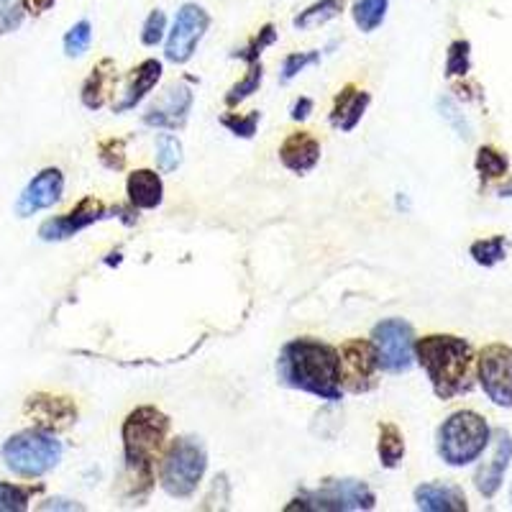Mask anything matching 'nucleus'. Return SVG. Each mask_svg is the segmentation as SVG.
<instances>
[{
	"instance_id": "obj_32",
	"label": "nucleus",
	"mask_w": 512,
	"mask_h": 512,
	"mask_svg": "<svg viewBox=\"0 0 512 512\" xmlns=\"http://www.w3.org/2000/svg\"><path fill=\"white\" fill-rule=\"evenodd\" d=\"M477 169L482 172L484 180H495L507 172V159L505 154H500L492 146H482L477 154Z\"/></svg>"
},
{
	"instance_id": "obj_11",
	"label": "nucleus",
	"mask_w": 512,
	"mask_h": 512,
	"mask_svg": "<svg viewBox=\"0 0 512 512\" xmlns=\"http://www.w3.org/2000/svg\"><path fill=\"white\" fill-rule=\"evenodd\" d=\"M210 26V16L205 8L195 6V3H187L177 11L175 26L169 31L167 49H164V57L175 64H185L187 59L195 54L200 39L205 36Z\"/></svg>"
},
{
	"instance_id": "obj_3",
	"label": "nucleus",
	"mask_w": 512,
	"mask_h": 512,
	"mask_svg": "<svg viewBox=\"0 0 512 512\" xmlns=\"http://www.w3.org/2000/svg\"><path fill=\"white\" fill-rule=\"evenodd\" d=\"M123 456L131 495H146L154 484V464L162 454L169 433V418L162 410L144 405L136 408L123 423Z\"/></svg>"
},
{
	"instance_id": "obj_18",
	"label": "nucleus",
	"mask_w": 512,
	"mask_h": 512,
	"mask_svg": "<svg viewBox=\"0 0 512 512\" xmlns=\"http://www.w3.org/2000/svg\"><path fill=\"white\" fill-rule=\"evenodd\" d=\"M162 80V62L159 59H144V62L131 72L123 90V98L113 103V113H126L146 98V93H152V88Z\"/></svg>"
},
{
	"instance_id": "obj_39",
	"label": "nucleus",
	"mask_w": 512,
	"mask_h": 512,
	"mask_svg": "<svg viewBox=\"0 0 512 512\" xmlns=\"http://www.w3.org/2000/svg\"><path fill=\"white\" fill-rule=\"evenodd\" d=\"M310 111H313V100L310 98H300L295 100V105H292V121H305V118L310 116Z\"/></svg>"
},
{
	"instance_id": "obj_35",
	"label": "nucleus",
	"mask_w": 512,
	"mask_h": 512,
	"mask_svg": "<svg viewBox=\"0 0 512 512\" xmlns=\"http://www.w3.org/2000/svg\"><path fill=\"white\" fill-rule=\"evenodd\" d=\"M223 126L231 131L233 136H241V139H251L256 134V126H259V111H251L246 116H239V113H226L221 118Z\"/></svg>"
},
{
	"instance_id": "obj_8",
	"label": "nucleus",
	"mask_w": 512,
	"mask_h": 512,
	"mask_svg": "<svg viewBox=\"0 0 512 512\" xmlns=\"http://www.w3.org/2000/svg\"><path fill=\"white\" fill-rule=\"evenodd\" d=\"M372 346L382 372L402 374L413 367L415 361V333L408 320L387 318L377 323L372 331Z\"/></svg>"
},
{
	"instance_id": "obj_17",
	"label": "nucleus",
	"mask_w": 512,
	"mask_h": 512,
	"mask_svg": "<svg viewBox=\"0 0 512 512\" xmlns=\"http://www.w3.org/2000/svg\"><path fill=\"white\" fill-rule=\"evenodd\" d=\"M280 162L295 175H305L320 162V141L308 131H295L280 146Z\"/></svg>"
},
{
	"instance_id": "obj_12",
	"label": "nucleus",
	"mask_w": 512,
	"mask_h": 512,
	"mask_svg": "<svg viewBox=\"0 0 512 512\" xmlns=\"http://www.w3.org/2000/svg\"><path fill=\"white\" fill-rule=\"evenodd\" d=\"M26 418L34 423V428H41V431L59 433L64 428H70L77 420V405L70 400V397H59L49 395V392H36L26 400L24 405Z\"/></svg>"
},
{
	"instance_id": "obj_19",
	"label": "nucleus",
	"mask_w": 512,
	"mask_h": 512,
	"mask_svg": "<svg viewBox=\"0 0 512 512\" xmlns=\"http://www.w3.org/2000/svg\"><path fill=\"white\" fill-rule=\"evenodd\" d=\"M415 505L425 512H464L469 507L459 487L443 482L420 484L415 489Z\"/></svg>"
},
{
	"instance_id": "obj_6",
	"label": "nucleus",
	"mask_w": 512,
	"mask_h": 512,
	"mask_svg": "<svg viewBox=\"0 0 512 512\" xmlns=\"http://www.w3.org/2000/svg\"><path fill=\"white\" fill-rule=\"evenodd\" d=\"M208 469V451L203 441L192 436H182L172 441L167 454L162 459V487L172 497H192L198 484L203 482V474Z\"/></svg>"
},
{
	"instance_id": "obj_23",
	"label": "nucleus",
	"mask_w": 512,
	"mask_h": 512,
	"mask_svg": "<svg viewBox=\"0 0 512 512\" xmlns=\"http://www.w3.org/2000/svg\"><path fill=\"white\" fill-rule=\"evenodd\" d=\"M377 454L382 466H387V469H395L402 461V456H405V438H402V431L395 423L379 425Z\"/></svg>"
},
{
	"instance_id": "obj_42",
	"label": "nucleus",
	"mask_w": 512,
	"mask_h": 512,
	"mask_svg": "<svg viewBox=\"0 0 512 512\" xmlns=\"http://www.w3.org/2000/svg\"><path fill=\"white\" fill-rule=\"evenodd\" d=\"M510 500H512V495H510Z\"/></svg>"
},
{
	"instance_id": "obj_1",
	"label": "nucleus",
	"mask_w": 512,
	"mask_h": 512,
	"mask_svg": "<svg viewBox=\"0 0 512 512\" xmlns=\"http://www.w3.org/2000/svg\"><path fill=\"white\" fill-rule=\"evenodd\" d=\"M277 377L285 387L308 392L320 400L338 402L344 395L338 374V351L315 338H295L282 346Z\"/></svg>"
},
{
	"instance_id": "obj_15",
	"label": "nucleus",
	"mask_w": 512,
	"mask_h": 512,
	"mask_svg": "<svg viewBox=\"0 0 512 512\" xmlns=\"http://www.w3.org/2000/svg\"><path fill=\"white\" fill-rule=\"evenodd\" d=\"M492 454L477 469V477H474V484H477L479 495L482 497H495L497 489H500L502 479H505L507 466L512 461V438L507 431H495L492 433Z\"/></svg>"
},
{
	"instance_id": "obj_7",
	"label": "nucleus",
	"mask_w": 512,
	"mask_h": 512,
	"mask_svg": "<svg viewBox=\"0 0 512 512\" xmlns=\"http://www.w3.org/2000/svg\"><path fill=\"white\" fill-rule=\"evenodd\" d=\"M374 502H377L374 492L359 479H326L318 489L300 492L297 500L287 505V510H372Z\"/></svg>"
},
{
	"instance_id": "obj_28",
	"label": "nucleus",
	"mask_w": 512,
	"mask_h": 512,
	"mask_svg": "<svg viewBox=\"0 0 512 512\" xmlns=\"http://www.w3.org/2000/svg\"><path fill=\"white\" fill-rule=\"evenodd\" d=\"M182 162V144L177 136L162 134L157 141V167L159 172H175Z\"/></svg>"
},
{
	"instance_id": "obj_38",
	"label": "nucleus",
	"mask_w": 512,
	"mask_h": 512,
	"mask_svg": "<svg viewBox=\"0 0 512 512\" xmlns=\"http://www.w3.org/2000/svg\"><path fill=\"white\" fill-rule=\"evenodd\" d=\"M320 59V52H300V54H290L282 64V82H290L292 77H297L300 72L308 67V64H315Z\"/></svg>"
},
{
	"instance_id": "obj_20",
	"label": "nucleus",
	"mask_w": 512,
	"mask_h": 512,
	"mask_svg": "<svg viewBox=\"0 0 512 512\" xmlns=\"http://www.w3.org/2000/svg\"><path fill=\"white\" fill-rule=\"evenodd\" d=\"M126 192H128V200L131 205L139 210H154L162 205L164 198V185H162V177L152 169H136L128 175L126 182Z\"/></svg>"
},
{
	"instance_id": "obj_31",
	"label": "nucleus",
	"mask_w": 512,
	"mask_h": 512,
	"mask_svg": "<svg viewBox=\"0 0 512 512\" xmlns=\"http://www.w3.org/2000/svg\"><path fill=\"white\" fill-rule=\"evenodd\" d=\"M31 492H34V489L0 482V512H24L26 507H29Z\"/></svg>"
},
{
	"instance_id": "obj_41",
	"label": "nucleus",
	"mask_w": 512,
	"mask_h": 512,
	"mask_svg": "<svg viewBox=\"0 0 512 512\" xmlns=\"http://www.w3.org/2000/svg\"><path fill=\"white\" fill-rule=\"evenodd\" d=\"M502 198H512V182L507 187H502V192H500Z\"/></svg>"
},
{
	"instance_id": "obj_36",
	"label": "nucleus",
	"mask_w": 512,
	"mask_h": 512,
	"mask_svg": "<svg viewBox=\"0 0 512 512\" xmlns=\"http://www.w3.org/2000/svg\"><path fill=\"white\" fill-rule=\"evenodd\" d=\"M466 72H469V41H454L448 49L446 75L456 77L466 75Z\"/></svg>"
},
{
	"instance_id": "obj_21",
	"label": "nucleus",
	"mask_w": 512,
	"mask_h": 512,
	"mask_svg": "<svg viewBox=\"0 0 512 512\" xmlns=\"http://www.w3.org/2000/svg\"><path fill=\"white\" fill-rule=\"evenodd\" d=\"M369 103H372L369 93L356 90L354 85H346V88L341 90V95L336 98V105H333L331 123L336 128H341V131H354L356 123L361 121V116H364Z\"/></svg>"
},
{
	"instance_id": "obj_27",
	"label": "nucleus",
	"mask_w": 512,
	"mask_h": 512,
	"mask_svg": "<svg viewBox=\"0 0 512 512\" xmlns=\"http://www.w3.org/2000/svg\"><path fill=\"white\" fill-rule=\"evenodd\" d=\"M274 41H277V31H274L272 24H267L262 31H259V34L251 36L246 47L236 49V52H233V57L244 59L246 64H254V62H259V57H262L264 49L272 47Z\"/></svg>"
},
{
	"instance_id": "obj_9",
	"label": "nucleus",
	"mask_w": 512,
	"mask_h": 512,
	"mask_svg": "<svg viewBox=\"0 0 512 512\" xmlns=\"http://www.w3.org/2000/svg\"><path fill=\"white\" fill-rule=\"evenodd\" d=\"M377 351L372 341H346L338 351V374H341V387L356 395L374 390L377 387Z\"/></svg>"
},
{
	"instance_id": "obj_14",
	"label": "nucleus",
	"mask_w": 512,
	"mask_h": 512,
	"mask_svg": "<svg viewBox=\"0 0 512 512\" xmlns=\"http://www.w3.org/2000/svg\"><path fill=\"white\" fill-rule=\"evenodd\" d=\"M64 192V175L57 167L41 169L39 175L26 185V190L21 192V198L16 203V216L29 218L39 210H47L52 205L59 203Z\"/></svg>"
},
{
	"instance_id": "obj_26",
	"label": "nucleus",
	"mask_w": 512,
	"mask_h": 512,
	"mask_svg": "<svg viewBox=\"0 0 512 512\" xmlns=\"http://www.w3.org/2000/svg\"><path fill=\"white\" fill-rule=\"evenodd\" d=\"M262 77H264L262 64H259V62L249 64V72L244 75V80L236 82V85L228 90L226 105H239V103H244L246 98H251V95L259 90V85H262Z\"/></svg>"
},
{
	"instance_id": "obj_37",
	"label": "nucleus",
	"mask_w": 512,
	"mask_h": 512,
	"mask_svg": "<svg viewBox=\"0 0 512 512\" xmlns=\"http://www.w3.org/2000/svg\"><path fill=\"white\" fill-rule=\"evenodd\" d=\"M164 31H167V16L157 8L146 18L144 29H141V41H144L146 47H157L159 41L164 39Z\"/></svg>"
},
{
	"instance_id": "obj_40",
	"label": "nucleus",
	"mask_w": 512,
	"mask_h": 512,
	"mask_svg": "<svg viewBox=\"0 0 512 512\" xmlns=\"http://www.w3.org/2000/svg\"><path fill=\"white\" fill-rule=\"evenodd\" d=\"M54 3H57V0H24L26 13H31V16H41V13H47Z\"/></svg>"
},
{
	"instance_id": "obj_4",
	"label": "nucleus",
	"mask_w": 512,
	"mask_h": 512,
	"mask_svg": "<svg viewBox=\"0 0 512 512\" xmlns=\"http://www.w3.org/2000/svg\"><path fill=\"white\" fill-rule=\"evenodd\" d=\"M0 456H3L6 466L16 477L36 479L52 472L54 466L59 464L62 443L54 438V433L31 428V431H21L8 438L0 448Z\"/></svg>"
},
{
	"instance_id": "obj_24",
	"label": "nucleus",
	"mask_w": 512,
	"mask_h": 512,
	"mask_svg": "<svg viewBox=\"0 0 512 512\" xmlns=\"http://www.w3.org/2000/svg\"><path fill=\"white\" fill-rule=\"evenodd\" d=\"M341 11H344V0H320V3H315V6L305 8L300 16H295V29L305 31V29H315V26H323L328 24L331 18L341 16Z\"/></svg>"
},
{
	"instance_id": "obj_33",
	"label": "nucleus",
	"mask_w": 512,
	"mask_h": 512,
	"mask_svg": "<svg viewBox=\"0 0 512 512\" xmlns=\"http://www.w3.org/2000/svg\"><path fill=\"white\" fill-rule=\"evenodd\" d=\"M26 6L24 0H0V36L11 34L24 24Z\"/></svg>"
},
{
	"instance_id": "obj_25",
	"label": "nucleus",
	"mask_w": 512,
	"mask_h": 512,
	"mask_svg": "<svg viewBox=\"0 0 512 512\" xmlns=\"http://www.w3.org/2000/svg\"><path fill=\"white\" fill-rule=\"evenodd\" d=\"M387 6L390 0H354V24L359 26L364 34H372L377 26H382L384 16H387Z\"/></svg>"
},
{
	"instance_id": "obj_34",
	"label": "nucleus",
	"mask_w": 512,
	"mask_h": 512,
	"mask_svg": "<svg viewBox=\"0 0 512 512\" xmlns=\"http://www.w3.org/2000/svg\"><path fill=\"white\" fill-rule=\"evenodd\" d=\"M98 157L113 172H121L126 167V141L123 139H105L98 146Z\"/></svg>"
},
{
	"instance_id": "obj_22",
	"label": "nucleus",
	"mask_w": 512,
	"mask_h": 512,
	"mask_svg": "<svg viewBox=\"0 0 512 512\" xmlns=\"http://www.w3.org/2000/svg\"><path fill=\"white\" fill-rule=\"evenodd\" d=\"M113 82H116V64H113V59H103V62L95 64L90 77L82 85V103H85V108H90V111L103 108L108 95L113 93Z\"/></svg>"
},
{
	"instance_id": "obj_5",
	"label": "nucleus",
	"mask_w": 512,
	"mask_h": 512,
	"mask_svg": "<svg viewBox=\"0 0 512 512\" xmlns=\"http://www.w3.org/2000/svg\"><path fill=\"white\" fill-rule=\"evenodd\" d=\"M492 431L474 410H459L438 428V454L448 466H466L484 454Z\"/></svg>"
},
{
	"instance_id": "obj_29",
	"label": "nucleus",
	"mask_w": 512,
	"mask_h": 512,
	"mask_svg": "<svg viewBox=\"0 0 512 512\" xmlns=\"http://www.w3.org/2000/svg\"><path fill=\"white\" fill-rule=\"evenodd\" d=\"M505 249H507L505 236H492V239H482L477 241V244H472V256H474V262L482 264V267H492V264L505 259Z\"/></svg>"
},
{
	"instance_id": "obj_13",
	"label": "nucleus",
	"mask_w": 512,
	"mask_h": 512,
	"mask_svg": "<svg viewBox=\"0 0 512 512\" xmlns=\"http://www.w3.org/2000/svg\"><path fill=\"white\" fill-rule=\"evenodd\" d=\"M108 216V210L100 200L95 198H82L70 213H64V216L57 218H49L47 223H41L39 228V236L41 241H64V239H72L75 233L85 231L88 226L93 223L103 221Z\"/></svg>"
},
{
	"instance_id": "obj_2",
	"label": "nucleus",
	"mask_w": 512,
	"mask_h": 512,
	"mask_svg": "<svg viewBox=\"0 0 512 512\" xmlns=\"http://www.w3.org/2000/svg\"><path fill=\"white\" fill-rule=\"evenodd\" d=\"M415 359L425 369L441 400H451L474 387V349L469 341L433 333L415 341Z\"/></svg>"
},
{
	"instance_id": "obj_16",
	"label": "nucleus",
	"mask_w": 512,
	"mask_h": 512,
	"mask_svg": "<svg viewBox=\"0 0 512 512\" xmlns=\"http://www.w3.org/2000/svg\"><path fill=\"white\" fill-rule=\"evenodd\" d=\"M190 108H192V90L180 82V85L167 88L164 98L157 100V103L144 113V123L154 128H182L185 126L187 116H190Z\"/></svg>"
},
{
	"instance_id": "obj_10",
	"label": "nucleus",
	"mask_w": 512,
	"mask_h": 512,
	"mask_svg": "<svg viewBox=\"0 0 512 512\" xmlns=\"http://www.w3.org/2000/svg\"><path fill=\"white\" fill-rule=\"evenodd\" d=\"M477 377L487 397L500 408H512V349L489 344L479 351Z\"/></svg>"
},
{
	"instance_id": "obj_30",
	"label": "nucleus",
	"mask_w": 512,
	"mask_h": 512,
	"mask_svg": "<svg viewBox=\"0 0 512 512\" xmlns=\"http://www.w3.org/2000/svg\"><path fill=\"white\" fill-rule=\"evenodd\" d=\"M90 41H93V26H90V21H80L64 36V54L82 57L90 49Z\"/></svg>"
}]
</instances>
